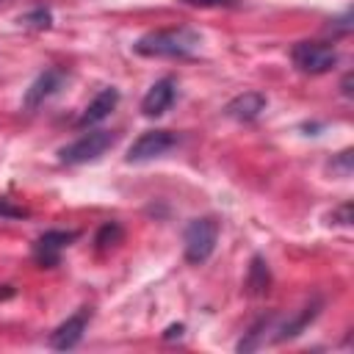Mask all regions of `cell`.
<instances>
[{"mask_svg": "<svg viewBox=\"0 0 354 354\" xmlns=\"http://www.w3.org/2000/svg\"><path fill=\"white\" fill-rule=\"evenodd\" d=\"M50 11L47 8H36L33 14H25V17H19V25H25V28H50Z\"/></svg>", "mask_w": 354, "mask_h": 354, "instance_id": "cell-15", "label": "cell"}, {"mask_svg": "<svg viewBox=\"0 0 354 354\" xmlns=\"http://www.w3.org/2000/svg\"><path fill=\"white\" fill-rule=\"evenodd\" d=\"M180 335H183V324H177V326H169L163 337H180Z\"/></svg>", "mask_w": 354, "mask_h": 354, "instance_id": "cell-19", "label": "cell"}, {"mask_svg": "<svg viewBox=\"0 0 354 354\" xmlns=\"http://www.w3.org/2000/svg\"><path fill=\"white\" fill-rule=\"evenodd\" d=\"M332 171H340V174H351V149L340 152L337 160H332Z\"/></svg>", "mask_w": 354, "mask_h": 354, "instance_id": "cell-16", "label": "cell"}, {"mask_svg": "<svg viewBox=\"0 0 354 354\" xmlns=\"http://www.w3.org/2000/svg\"><path fill=\"white\" fill-rule=\"evenodd\" d=\"M66 80V72L64 69H44L33 83H30V88L25 91V108L28 111H33V108H39L47 97H53L58 88H61V83Z\"/></svg>", "mask_w": 354, "mask_h": 354, "instance_id": "cell-8", "label": "cell"}, {"mask_svg": "<svg viewBox=\"0 0 354 354\" xmlns=\"http://www.w3.org/2000/svg\"><path fill=\"white\" fill-rule=\"evenodd\" d=\"M88 318H91V310H88V307H83V310H77L75 315H69L64 324L55 326V332H50V346L58 348V351L75 348V346L80 343L83 332H86Z\"/></svg>", "mask_w": 354, "mask_h": 354, "instance_id": "cell-7", "label": "cell"}, {"mask_svg": "<svg viewBox=\"0 0 354 354\" xmlns=\"http://www.w3.org/2000/svg\"><path fill=\"white\" fill-rule=\"evenodd\" d=\"M119 241H122V227H119L116 221H105V224L100 227L97 238H94L97 249H108V246H116Z\"/></svg>", "mask_w": 354, "mask_h": 354, "instance_id": "cell-14", "label": "cell"}, {"mask_svg": "<svg viewBox=\"0 0 354 354\" xmlns=\"http://www.w3.org/2000/svg\"><path fill=\"white\" fill-rule=\"evenodd\" d=\"M116 102H119V91H116V88H102V91L86 105V111L80 113L77 127H88V124L102 122V119L116 108Z\"/></svg>", "mask_w": 354, "mask_h": 354, "instance_id": "cell-11", "label": "cell"}, {"mask_svg": "<svg viewBox=\"0 0 354 354\" xmlns=\"http://www.w3.org/2000/svg\"><path fill=\"white\" fill-rule=\"evenodd\" d=\"M116 133L113 130H88L83 133L77 141L66 144L58 149V160L66 163V166H80V163H88V160H97L100 155H105L113 144H116Z\"/></svg>", "mask_w": 354, "mask_h": 354, "instance_id": "cell-2", "label": "cell"}, {"mask_svg": "<svg viewBox=\"0 0 354 354\" xmlns=\"http://www.w3.org/2000/svg\"><path fill=\"white\" fill-rule=\"evenodd\" d=\"M75 238H77L75 230H50V232H44V235L33 243V260H36L41 268L58 266L61 252H64Z\"/></svg>", "mask_w": 354, "mask_h": 354, "instance_id": "cell-6", "label": "cell"}, {"mask_svg": "<svg viewBox=\"0 0 354 354\" xmlns=\"http://www.w3.org/2000/svg\"><path fill=\"white\" fill-rule=\"evenodd\" d=\"M263 111H266V97L257 91H243L235 100H230L224 108V113L235 122H254Z\"/></svg>", "mask_w": 354, "mask_h": 354, "instance_id": "cell-10", "label": "cell"}, {"mask_svg": "<svg viewBox=\"0 0 354 354\" xmlns=\"http://www.w3.org/2000/svg\"><path fill=\"white\" fill-rule=\"evenodd\" d=\"M268 288H271V271H268L266 260L260 254H254L252 266H249V274H246V290L252 296H263V293H268Z\"/></svg>", "mask_w": 354, "mask_h": 354, "instance_id": "cell-13", "label": "cell"}, {"mask_svg": "<svg viewBox=\"0 0 354 354\" xmlns=\"http://www.w3.org/2000/svg\"><path fill=\"white\" fill-rule=\"evenodd\" d=\"M185 6H199V8H221V6H235L238 0H183Z\"/></svg>", "mask_w": 354, "mask_h": 354, "instance_id": "cell-17", "label": "cell"}, {"mask_svg": "<svg viewBox=\"0 0 354 354\" xmlns=\"http://www.w3.org/2000/svg\"><path fill=\"white\" fill-rule=\"evenodd\" d=\"M0 3H6V0H0Z\"/></svg>", "mask_w": 354, "mask_h": 354, "instance_id": "cell-20", "label": "cell"}, {"mask_svg": "<svg viewBox=\"0 0 354 354\" xmlns=\"http://www.w3.org/2000/svg\"><path fill=\"white\" fill-rule=\"evenodd\" d=\"M174 97H177V83H174L171 77H160L158 83L149 86V91H147L144 100H141L144 116H160V113H166V111L171 108Z\"/></svg>", "mask_w": 354, "mask_h": 354, "instance_id": "cell-9", "label": "cell"}, {"mask_svg": "<svg viewBox=\"0 0 354 354\" xmlns=\"http://www.w3.org/2000/svg\"><path fill=\"white\" fill-rule=\"evenodd\" d=\"M318 310H321V299L307 301V304H304V307H301L290 321H285L282 326H277V329H274V332H277V335H274V340H288V337L299 335V332H301V329H304V326L318 315Z\"/></svg>", "mask_w": 354, "mask_h": 354, "instance_id": "cell-12", "label": "cell"}, {"mask_svg": "<svg viewBox=\"0 0 354 354\" xmlns=\"http://www.w3.org/2000/svg\"><path fill=\"white\" fill-rule=\"evenodd\" d=\"M216 241H218V221L213 216H202V218H194L188 221L185 232H183V246H185V260L199 266L205 263L213 249H216Z\"/></svg>", "mask_w": 354, "mask_h": 354, "instance_id": "cell-3", "label": "cell"}, {"mask_svg": "<svg viewBox=\"0 0 354 354\" xmlns=\"http://www.w3.org/2000/svg\"><path fill=\"white\" fill-rule=\"evenodd\" d=\"M180 144V136L171 133V130H147L141 133L130 149H127V160L130 163H141V160H152V158H160L166 155L169 149H174Z\"/></svg>", "mask_w": 354, "mask_h": 354, "instance_id": "cell-5", "label": "cell"}, {"mask_svg": "<svg viewBox=\"0 0 354 354\" xmlns=\"http://www.w3.org/2000/svg\"><path fill=\"white\" fill-rule=\"evenodd\" d=\"M290 61L299 72L324 75L337 64V53L326 41H296L290 47Z\"/></svg>", "mask_w": 354, "mask_h": 354, "instance_id": "cell-4", "label": "cell"}, {"mask_svg": "<svg viewBox=\"0 0 354 354\" xmlns=\"http://www.w3.org/2000/svg\"><path fill=\"white\" fill-rule=\"evenodd\" d=\"M199 47V33L191 28H163L144 33L133 50L147 58H188Z\"/></svg>", "mask_w": 354, "mask_h": 354, "instance_id": "cell-1", "label": "cell"}, {"mask_svg": "<svg viewBox=\"0 0 354 354\" xmlns=\"http://www.w3.org/2000/svg\"><path fill=\"white\" fill-rule=\"evenodd\" d=\"M0 216H25V210H19V207H11L6 199H0Z\"/></svg>", "mask_w": 354, "mask_h": 354, "instance_id": "cell-18", "label": "cell"}]
</instances>
